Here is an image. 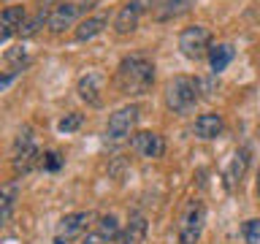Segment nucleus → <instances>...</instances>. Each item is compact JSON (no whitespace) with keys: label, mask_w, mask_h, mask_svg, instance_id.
I'll return each instance as SVG.
<instances>
[{"label":"nucleus","mask_w":260,"mask_h":244,"mask_svg":"<svg viewBox=\"0 0 260 244\" xmlns=\"http://www.w3.org/2000/svg\"><path fill=\"white\" fill-rule=\"evenodd\" d=\"M117 89L122 95H144L154 84V63L144 54H130L117 68Z\"/></svg>","instance_id":"obj_1"},{"label":"nucleus","mask_w":260,"mask_h":244,"mask_svg":"<svg viewBox=\"0 0 260 244\" xmlns=\"http://www.w3.org/2000/svg\"><path fill=\"white\" fill-rule=\"evenodd\" d=\"M201 93V81L192 76H174L166 84V106L176 114H187L195 109Z\"/></svg>","instance_id":"obj_2"},{"label":"nucleus","mask_w":260,"mask_h":244,"mask_svg":"<svg viewBox=\"0 0 260 244\" xmlns=\"http://www.w3.org/2000/svg\"><path fill=\"white\" fill-rule=\"evenodd\" d=\"M211 49V33L203 24H192V27H184L179 33V52H182L187 60H201L206 57Z\"/></svg>","instance_id":"obj_3"},{"label":"nucleus","mask_w":260,"mask_h":244,"mask_svg":"<svg viewBox=\"0 0 260 244\" xmlns=\"http://www.w3.org/2000/svg\"><path fill=\"white\" fill-rule=\"evenodd\" d=\"M138 117H141V109H138L136 103L130 106H122V109H117L109 117V125H106V138L109 141H125L127 136H133V130L138 125Z\"/></svg>","instance_id":"obj_4"},{"label":"nucleus","mask_w":260,"mask_h":244,"mask_svg":"<svg viewBox=\"0 0 260 244\" xmlns=\"http://www.w3.org/2000/svg\"><path fill=\"white\" fill-rule=\"evenodd\" d=\"M38 163H41V152L36 146V138H32V130L24 128L19 130V136L14 141V171L16 174H27Z\"/></svg>","instance_id":"obj_5"},{"label":"nucleus","mask_w":260,"mask_h":244,"mask_svg":"<svg viewBox=\"0 0 260 244\" xmlns=\"http://www.w3.org/2000/svg\"><path fill=\"white\" fill-rule=\"evenodd\" d=\"M203 223H206V206L201 201H190L182 215V223H179V244H198Z\"/></svg>","instance_id":"obj_6"},{"label":"nucleus","mask_w":260,"mask_h":244,"mask_svg":"<svg viewBox=\"0 0 260 244\" xmlns=\"http://www.w3.org/2000/svg\"><path fill=\"white\" fill-rule=\"evenodd\" d=\"M92 220L89 211H71V215H65L60 223L54 228V244H71L76 241L81 233L87 231V223Z\"/></svg>","instance_id":"obj_7"},{"label":"nucleus","mask_w":260,"mask_h":244,"mask_svg":"<svg viewBox=\"0 0 260 244\" xmlns=\"http://www.w3.org/2000/svg\"><path fill=\"white\" fill-rule=\"evenodd\" d=\"M84 3H68V0H62L60 6H54L52 11H49V19H46V27L52 33H62L65 27H71L73 22L79 19L81 14H84Z\"/></svg>","instance_id":"obj_8"},{"label":"nucleus","mask_w":260,"mask_h":244,"mask_svg":"<svg viewBox=\"0 0 260 244\" xmlns=\"http://www.w3.org/2000/svg\"><path fill=\"white\" fill-rule=\"evenodd\" d=\"M103 84H106V81H103L101 73L87 71L84 76L76 81V93H79V98L87 106H101L103 103Z\"/></svg>","instance_id":"obj_9"},{"label":"nucleus","mask_w":260,"mask_h":244,"mask_svg":"<svg viewBox=\"0 0 260 244\" xmlns=\"http://www.w3.org/2000/svg\"><path fill=\"white\" fill-rule=\"evenodd\" d=\"M133 149L141 155V158H162L166 141H162V136L154 133V130H138V133H133Z\"/></svg>","instance_id":"obj_10"},{"label":"nucleus","mask_w":260,"mask_h":244,"mask_svg":"<svg viewBox=\"0 0 260 244\" xmlns=\"http://www.w3.org/2000/svg\"><path fill=\"white\" fill-rule=\"evenodd\" d=\"M138 19H141V3L138 0H130L119 8L117 19H114V30L117 36H130L136 27H138Z\"/></svg>","instance_id":"obj_11"},{"label":"nucleus","mask_w":260,"mask_h":244,"mask_svg":"<svg viewBox=\"0 0 260 244\" xmlns=\"http://www.w3.org/2000/svg\"><path fill=\"white\" fill-rule=\"evenodd\" d=\"M195 136L203 138V141H214V138L222 136V130H225V119L219 117V114L214 111H209V114H201L198 119H195Z\"/></svg>","instance_id":"obj_12"},{"label":"nucleus","mask_w":260,"mask_h":244,"mask_svg":"<svg viewBox=\"0 0 260 244\" xmlns=\"http://www.w3.org/2000/svg\"><path fill=\"white\" fill-rule=\"evenodd\" d=\"M16 201H19V182L11 179V182H6L0 187V225H6L14 217Z\"/></svg>","instance_id":"obj_13"},{"label":"nucleus","mask_w":260,"mask_h":244,"mask_svg":"<svg viewBox=\"0 0 260 244\" xmlns=\"http://www.w3.org/2000/svg\"><path fill=\"white\" fill-rule=\"evenodd\" d=\"M106 24H109V19H106L103 14L87 16V19L79 22V27H76V33H73V38H76V41H92L95 36H101V33L106 30Z\"/></svg>","instance_id":"obj_14"},{"label":"nucleus","mask_w":260,"mask_h":244,"mask_svg":"<svg viewBox=\"0 0 260 244\" xmlns=\"http://www.w3.org/2000/svg\"><path fill=\"white\" fill-rule=\"evenodd\" d=\"M247 166H249V149H239V152L233 155V160H231V166H228V171H225L228 187L241 185L244 174H247Z\"/></svg>","instance_id":"obj_15"},{"label":"nucleus","mask_w":260,"mask_h":244,"mask_svg":"<svg viewBox=\"0 0 260 244\" xmlns=\"http://www.w3.org/2000/svg\"><path fill=\"white\" fill-rule=\"evenodd\" d=\"M233 46L231 44H214L209 49V65H211V73H222L228 65H231V60H233Z\"/></svg>","instance_id":"obj_16"},{"label":"nucleus","mask_w":260,"mask_h":244,"mask_svg":"<svg viewBox=\"0 0 260 244\" xmlns=\"http://www.w3.org/2000/svg\"><path fill=\"white\" fill-rule=\"evenodd\" d=\"M144 236H146V220L141 215H133V217H130V225L122 231V236L117 241L119 244H141Z\"/></svg>","instance_id":"obj_17"},{"label":"nucleus","mask_w":260,"mask_h":244,"mask_svg":"<svg viewBox=\"0 0 260 244\" xmlns=\"http://www.w3.org/2000/svg\"><path fill=\"white\" fill-rule=\"evenodd\" d=\"M195 6V0H160V19H174V16L187 14Z\"/></svg>","instance_id":"obj_18"},{"label":"nucleus","mask_w":260,"mask_h":244,"mask_svg":"<svg viewBox=\"0 0 260 244\" xmlns=\"http://www.w3.org/2000/svg\"><path fill=\"white\" fill-rule=\"evenodd\" d=\"M24 19H27V11H24V6H8L3 14H0V24H6V27H11L14 33L22 30Z\"/></svg>","instance_id":"obj_19"},{"label":"nucleus","mask_w":260,"mask_h":244,"mask_svg":"<svg viewBox=\"0 0 260 244\" xmlns=\"http://www.w3.org/2000/svg\"><path fill=\"white\" fill-rule=\"evenodd\" d=\"M98 233L103 236L106 241H114L122 236V228H119V220L114 215H103L101 220H98Z\"/></svg>","instance_id":"obj_20"},{"label":"nucleus","mask_w":260,"mask_h":244,"mask_svg":"<svg viewBox=\"0 0 260 244\" xmlns=\"http://www.w3.org/2000/svg\"><path fill=\"white\" fill-rule=\"evenodd\" d=\"M241 236L247 244H260V217H252L241 225Z\"/></svg>","instance_id":"obj_21"},{"label":"nucleus","mask_w":260,"mask_h":244,"mask_svg":"<svg viewBox=\"0 0 260 244\" xmlns=\"http://www.w3.org/2000/svg\"><path fill=\"white\" fill-rule=\"evenodd\" d=\"M81 122H84V117L76 114V111H71V114H65V117L57 122V130H60V133H73V130L81 128Z\"/></svg>","instance_id":"obj_22"},{"label":"nucleus","mask_w":260,"mask_h":244,"mask_svg":"<svg viewBox=\"0 0 260 244\" xmlns=\"http://www.w3.org/2000/svg\"><path fill=\"white\" fill-rule=\"evenodd\" d=\"M44 171H60L62 166V158H60V152H44L41 155V163H38Z\"/></svg>","instance_id":"obj_23"},{"label":"nucleus","mask_w":260,"mask_h":244,"mask_svg":"<svg viewBox=\"0 0 260 244\" xmlns=\"http://www.w3.org/2000/svg\"><path fill=\"white\" fill-rule=\"evenodd\" d=\"M19 73H22V71H8V68H6L3 73H0V93H3V89H6L8 84H11V81H14L16 76H19Z\"/></svg>","instance_id":"obj_24"},{"label":"nucleus","mask_w":260,"mask_h":244,"mask_svg":"<svg viewBox=\"0 0 260 244\" xmlns=\"http://www.w3.org/2000/svg\"><path fill=\"white\" fill-rule=\"evenodd\" d=\"M81 244H109V241H106L103 236L95 231V233H87V236H84V241H81Z\"/></svg>","instance_id":"obj_25"},{"label":"nucleus","mask_w":260,"mask_h":244,"mask_svg":"<svg viewBox=\"0 0 260 244\" xmlns=\"http://www.w3.org/2000/svg\"><path fill=\"white\" fill-rule=\"evenodd\" d=\"M11 36H14V30L6 27V24H0V44H6V41L11 38Z\"/></svg>","instance_id":"obj_26"},{"label":"nucleus","mask_w":260,"mask_h":244,"mask_svg":"<svg viewBox=\"0 0 260 244\" xmlns=\"http://www.w3.org/2000/svg\"><path fill=\"white\" fill-rule=\"evenodd\" d=\"M255 187H257V198H260V171H257V182H255Z\"/></svg>","instance_id":"obj_27"}]
</instances>
